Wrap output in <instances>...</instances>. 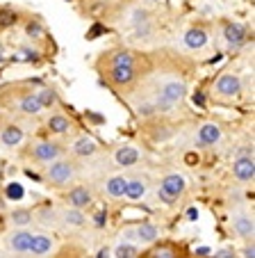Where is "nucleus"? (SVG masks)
Here are the masks:
<instances>
[{"instance_id": "nucleus-1", "label": "nucleus", "mask_w": 255, "mask_h": 258, "mask_svg": "<svg viewBox=\"0 0 255 258\" xmlns=\"http://www.w3.org/2000/svg\"><path fill=\"white\" fill-rule=\"evenodd\" d=\"M73 174H75L73 162H68V160H57V162L50 160L46 178H48L53 185H66V183H71L73 180Z\"/></svg>"}, {"instance_id": "nucleus-2", "label": "nucleus", "mask_w": 255, "mask_h": 258, "mask_svg": "<svg viewBox=\"0 0 255 258\" xmlns=\"http://www.w3.org/2000/svg\"><path fill=\"white\" fill-rule=\"evenodd\" d=\"M121 238L137 240V242H141V244H150L159 238V231H157V226H153V224H139V226H135V229H125L123 233H121Z\"/></svg>"}, {"instance_id": "nucleus-3", "label": "nucleus", "mask_w": 255, "mask_h": 258, "mask_svg": "<svg viewBox=\"0 0 255 258\" xmlns=\"http://www.w3.org/2000/svg\"><path fill=\"white\" fill-rule=\"evenodd\" d=\"M185 92H187V87H185L183 80H164L162 87H159V96L164 98L166 103H171V105H176V103H180L185 98Z\"/></svg>"}, {"instance_id": "nucleus-4", "label": "nucleus", "mask_w": 255, "mask_h": 258, "mask_svg": "<svg viewBox=\"0 0 255 258\" xmlns=\"http://www.w3.org/2000/svg\"><path fill=\"white\" fill-rule=\"evenodd\" d=\"M214 92L219 96H237L241 92V80L237 78L235 73H223L221 78L217 80V85H214Z\"/></svg>"}, {"instance_id": "nucleus-5", "label": "nucleus", "mask_w": 255, "mask_h": 258, "mask_svg": "<svg viewBox=\"0 0 255 258\" xmlns=\"http://www.w3.org/2000/svg\"><path fill=\"white\" fill-rule=\"evenodd\" d=\"M185 187H187V183H185V176L168 174V176H164V178H162V185H159V190L166 192L171 199H178V197L185 192Z\"/></svg>"}, {"instance_id": "nucleus-6", "label": "nucleus", "mask_w": 255, "mask_h": 258, "mask_svg": "<svg viewBox=\"0 0 255 258\" xmlns=\"http://www.w3.org/2000/svg\"><path fill=\"white\" fill-rule=\"evenodd\" d=\"M232 171H235V176H237L239 180H244V183L253 180V176H255L253 156H241V158H237L235 165H232Z\"/></svg>"}, {"instance_id": "nucleus-7", "label": "nucleus", "mask_w": 255, "mask_h": 258, "mask_svg": "<svg viewBox=\"0 0 255 258\" xmlns=\"http://www.w3.org/2000/svg\"><path fill=\"white\" fill-rule=\"evenodd\" d=\"M30 242H32V233H28V231H14V233H10V238H7V247L19 253H28Z\"/></svg>"}, {"instance_id": "nucleus-8", "label": "nucleus", "mask_w": 255, "mask_h": 258, "mask_svg": "<svg viewBox=\"0 0 255 258\" xmlns=\"http://www.w3.org/2000/svg\"><path fill=\"white\" fill-rule=\"evenodd\" d=\"M32 156L37 158L39 162H50L59 156V146L53 144V142H39V144H34Z\"/></svg>"}, {"instance_id": "nucleus-9", "label": "nucleus", "mask_w": 255, "mask_h": 258, "mask_svg": "<svg viewBox=\"0 0 255 258\" xmlns=\"http://www.w3.org/2000/svg\"><path fill=\"white\" fill-rule=\"evenodd\" d=\"M219 140H221V128H219L217 123H203V126L198 128V144L214 146Z\"/></svg>"}, {"instance_id": "nucleus-10", "label": "nucleus", "mask_w": 255, "mask_h": 258, "mask_svg": "<svg viewBox=\"0 0 255 258\" xmlns=\"http://www.w3.org/2000/svg\"><path fill=\"white\" fill-rule=\"evenodd\" d=\"M114 160L119 167H132L139 160V151H137L135 146H121L119 151L114 153Z\"/></svg>"}, {"instance_id": "nucleus-11", "label": "nucleus", "mask_w": 255, "mask_h": 258, "mask_svg": "<svg viewBox=\"0 0 255 258\" xmlns=\"http://www.w3.org/2000/svg\"><path fill=\"white\" fill-rule=\"evenodd\" d=\"M68 204H71L73 208H87V206L92 204V192H89L87 187H73V190L68 192Z\"/></svg>"}, {"instance_id": "nucleus-12", "label": "nucleus", "mask_w": 255, "mask_h": 258, "mask_svg": "<svg viewBox=\"0 0 255 258\" xmlns=\"http://www.w3.org/2000/svg\"><path fill=\"white\" fill-rule=\"evenodd\" d=\"M53 249V240L48 235H32V242H30L28 253H34V256H44Z\"/></svg>"}, {"instance_id": "nucleus-13", "label": "nucleus", "mask_w": 255, "mask_h": 258, "mask_svg": "<svg viewBox=\"0 0 255 258\" xmlns=\"http://www.w3.org/2000/svg\"><path fill=\"white\" fill-rule=\"evenodd\" d=\"M223 37H226V41L230 46H241L246 41V30L237 23H230V25H226V30H223Z\"/></svg>"}, {"instance_id": "nucleus-14", "label": "nucleus", "mask_w": 255, "mask_h": 258, "mask_svg": "<svg viewBox=\"0 0 255 258\" xmlns=\"http://www.w3.org/2000/svg\"><path fill=\"white\" fill-rule=\"evenodd\" d=\"M96 142L92 140V137H80V140L73 142V153L80 158H87V156H94L96 153Z\"/></svg>"}, {"instance_id": "nucleus-15", "label": "nucleus", "mask_w": 255, "mask_h": 258, "mask_svg": "<svg viewBox=\"0 0 255 258\" xmlns=\"http://www.w3.org/2000/svg\"><path fill=\"white\" fill-rule=\"evenodd\" d=\"M144 195H146V183H144L141 178L125 180V195H123V197H128V199L137 201V199H141Z\"/></svg>"}, {"instance_id": "nucleus-16", "label": "nucleus", "mask_w": 255, "mask_h": 258, "mask_svg": "<svg viewBox=\"0 0 255 258\" xmlns=\"http://www.w3.org/2000/svg\"><path fill=\"white\" fill-rule=\"evenodd\" d=\"M185 44H187L189 48H203V46L207 44V32L201 28H192L185 34Z\"/></svg>"}, {"instance_id": "nucleus-17", "label": "nucleus", "mask_w": 255, "mask_h": 258, "mask_svg": "<svg viewBox=\"0 0 255 258\" xmlns=\"http://www.w3.org/2000/svg\"><path fill=\"white\" fill-rule=\"evenodd\" d=\"M110 78L114 80L116 85H128V83H132V78H135V69L132 67H112Z\"/></svg>"}, {"instance_id": "nucleus-18", "label": "nucleus", "mask_w": 255, "mask_h": 258, "mask_svg": "<svg viewBox=\"0 0 255 258\" xmlns=\"http://www.w3.org/2000/svg\"><path fill=\"white\" fill-rule=\"evenodd\" d=\"M0 140H3L5 146H19L21 142H23V131H21L19 126H7V128H3Z\"/></svg>"}, {"instance_id": "nucleus-19", "label": "nucleus", "mask_w": 255, "mask_h": 258, "mask_svg": "<svg viewBox=\"0 0 255 258\" xmlns=\"http://www.w3.org/2000/svg\"><path fill=\"white\" fill-rule=\"evenodd\" d=\"M232 224H235V231L241 238H253V219L248 215H237Z\"/></svg>"}, {"instance_id": "nucleus-20", "label": "nucleus", "mask_w": 255, "mask_h": 258, "mask_svg": "<svg viewBox=\"0 0 255 258\" xmlns=\"http://www.w3.org/2000/svg\"><path fill=\"white\" fill-rule=\"evenodd\" d=\"M19 110H21V112H25V114H39L44 107H41V103L37 101V96H32V94H30V96H23L19 101Z\"/></svg>"}, {"instance_id": "nucleus-21", "label": "nucleus", "mask_w": 255, "mask_h": 258, "mask_svg": "<svg viewBox=\"0 0 255 258\" xmlns=\"http://www.w3.org/2000/svg\"><path fill=\"white\" fill-rule=\"evenodd\" d=\"M125 180L128 178H123V176H112L110 180H107V195L110 197H123L125 195Z\"/></svg>"}, {"instance_id": "nucleus-22", "label": "nucleus", "mask_w": 255, "mask_h": 258, "mask_svg": "<svg viewBox=\"0 0 255 258\" xmlns=\"http://www.w3.org/2000/svg\"><path fill=\"white\" fill-rule=\"evenodd\" d=\"M64 222H66L68 226H82L84 224V215H82V208H73L71 210H64Z\"/></svg>"}, {"instance_id": "nucleus-23", "label": "nucleus", "mask_w": 255, "mask_h": 258, "mask_svg": "<svg viewBox=\"0 0 255 258\" xmlns=\"http://www.w3.org/2000/svg\"><path fill=\"white\" fill-rule=\"evenodd\" d=\"M48 128L53 133H59V135H62V133H66L68 128H71V123H68V119L66 117H50V121H48Z\"/></svg>"}, {"instance_id": "nucleus-24", "label": "nucleus", "mask_w": 255, "mask_h": 258, "mask_svg": "<svg viewBox=\"0 0 255 258\" xmlns=\"http://www.w3.org/2000/svg\"><path fill=\"white\" fill-rule=\"evenodd\" d=\"M34 96H37V101L41 103V107H50V105H55V101H57L53 89H39Z\"/></svg>"}, {"instance_id": "nucleus-25", "label": "nucleus", "mask_w": 255, "mask_h": 258, "mask_svg": "<svg viewBox=\"0 0 255 258\" xmlns=\"http://www.w3.org/2000/svg\"><path fill=\"white\" fill-rule=\"evenodd\" d=\"M12 222H14V226H25V224H30V222H32V213H30V210H25V208L14 210V213H12Z\"/></svg>"}, {"instance_id": "nucleus-26", "label": "nucleus", "mask_w": 255, "mask_h": 258, "mask_svg": "<svg viewBox=\"0 0 255 258\" xmlns=\"http://www.w3.org/2000/svg\"><path fill=\"white\" fill-rule=\"evenodd\" d=\"M114 256H125V258L137 256V247H132V244H119L114 249Z\"/></svg>"}, {"instance_id": "nucleus-27", "label": "nucleus", "mask_w": 255, "mask_h": 258, "mask_svg": "<svg viewBox=\"0 0 255 258\" xmlns=\"http://www.w3.org/2000/svg\"><path fill=\"white\" fill-rule=\"evenodd\" d=\"M114 67H132V55L130 53H116Z\"/></svg>"}, {"instance_id": "nucleus-28", "label": "nucleus", "mask_w": 255, "mask_h": 258, "mask_svg": "<svg viewBox=\"0 0 255 258\" xmlns=\"http://www.w3.org/2000/svg\"><path fill=\"white\" fill-rule=\"evenodd\" d=\"M28 34L30 37H41L44 34V28H41V23H37V21H32V23H28Z\"/></svg>"}, {"instance_id": "nucleus-29", "label": "nucleus", "mask_w": 255, "mask_h": 258, "mask_svg": "<svg viewBox=\"0 0 255 258\" xmlns=\"http://www.w3.org/2000/svg\"><path fill=\"white\" fill-rule=\"evenodd\" d=\"M16 21V14H12V12H0V25H10Z\"/></svg>"}, {"instance_id": "nucleus-30", "label": "nucleus", "mask_w": 255, "mask_h": 258, "mask_svg": "<svg viewBox=\"0 0 255 258\" xmlns=\"http://www.w3.org/2000/svg\"><path fill=\"white\" fill-rule=\"evenodd\" d=\"M137 112L144 114V117H148V114L155 112V105H153V103H141V105L137 107Z\"/></svg>"}, {"instance_id": "nucleus-31", "label": "nucleus", "mask_w": 255, "mask_h": 258, "mask_svg": "<svg viewBox=\"0 0 255 258\" xmlns=\"http://www.w3.org/2000/svg\"><path fill=\"white\" fill-rule=\"evenodd\" d=\"M7 195H10L12 199H21V197H23V187H21V185H10Z\"/></svg>"}, {"instance_id": "nucleus-32", "label": "nucleus", "mask_w": 255, "mask_h": 258, "mask_svg": "<svg viewBox=\"0 0 255 258\" xmlns=\"http://www.w3.org/2000/svg\"><path fill=\"white\" fill-rule=\"evenodd\" d=\"M157 197H159V201H162V204H176V199H171V197L166 195V192H162V190H157Z\"/></svg>"}, {"instance_id": "nucleus-33", "label": "nucleus", "mask_w": 255, "mask_h": 258, "mask_svg": "<svg viewBox=\"0 0 255 258\" xmlns=\"http://www.w3.org/2000/svg\"><path fill=\"white\" fill-rule=\"evenodd\" d=\"M132 21H135V23H146V21H148V19H146V12L144 10H137L135 12V19H132Z\"/></svg>"}, {"instance_id": "nucleus-34", "label": "nucleus", "mask_w": 255, "mask_h": 258, "mask_svg": "<svg viewBox=\"0 0 255 258\" xmlns=\"http://www.w3.org/2000/svg\"><path fill=\"white\" fill-rule=\"evenodd\" d=\"M98 32H103V25H94L92 30H89V34H87V39H96V34Z\"/></svg>"}, {"instance_id": "nucleus-35", "label": "nucleus", "mask_w": 255, "mask_h": 258, "mask_svg": "<svg viewBox=\"0 0 255 258\" xmlns=\"http://www.w3.org/2000/svg\"><path fill=\"white\" fill-rule=\"evenodd\" d=\"M107 222V213H98L96 215V226H105Z\"/></svg>"}, {"instance_id": "nucleus-36", "label": "nucleus", "mask_w": 255, "mask_h": 258, "mask_svg": "<svg viewBox=\"0 0 255 258\" xmlns=\"http://www.w3.org/2000/svg\"><path fill=\"white\" fill-rule=\"evenodd\" d=\"M187 217H189V222H196V219H198V210L196 208H189L187 210Z\"/></svg>"}, {"instance_id": "nucleus-37", "label": "nucleus", "mask_w": 255, "mask_h": 258, "mask_svg": "<svg viewBox=\"0 0 255 258\" xmlns=\"http://www.w3.org/2000/svg\"><path fill=\"white\" fill-rule=\"evenodd\" d=\"M214 256H219V258H228V256H232V249H221V251H217Z\"/></svg>"}, {"instance_id": "nucleus-38", "label": "nucleus", "mask_w": 255, "mask_h": 258, "mask_svg": "<svg viewBox=\"0 0 255 258\" xmlns=\"http://www.w3.org/2000/svg\"><path fill=\"white\" fill-rule=\"evenodd\" d=\"M194 103H198V105H203V103H205V98H203L201 94H196V96H194Z\"/></svg>"}, {"instance_id": "nucleus-39", "label": "nucleus", "mask_w": 255, "mask_h": 258, "mask_svg": "<svg viewBox=\"0 0 255 258\" xmlns=\"http://www.w3.org/2000/svg\"><path fill=\"white\" fill-rule=\"evenodd\" d=\"M25 57H28V59H34V57H37V53H34V50H25Z\"/></svg>"}, {"instance_id": "nucleus-40", "label": "nucleus", "mask_w": 255, "mask_h": 258, "mask_svg": "<svg viewBox=\"0 0 255 258\" xmlns=\"http://www.w3.org/2000/svg\"><path fill=\"white\" fill-rule=\"evenodd\" d=\"M0 62H3V55H0Z\"/></svg>"}]
</instances>
